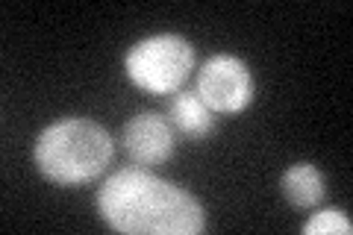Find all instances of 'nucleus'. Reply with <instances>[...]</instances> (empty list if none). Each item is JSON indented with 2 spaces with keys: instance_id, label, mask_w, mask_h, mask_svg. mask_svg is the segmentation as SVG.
Here are the masks:
<instances>
[{
  "instance_id": "obj_3",
  "label": "nucleus",
  "mask_w": 353,
  "mask_h": 235,
  "mask_svg": "<svg viewBox=\"0 0 353 235\" xmlns=\"http://www.w3.org/2000/svg\"><path fill=\"white\" fill-rule=\"evenodd\" d=\"M194 68V48L176 32H159V36L141 39L132 44L124 71L139 88L150 94L176 92Z\"/></svg>"
},
{
  "instance_id": "obj_4",
  "label": "nucleus",
  "mask_w": 353,
  "mask_h": 235,
  "mask_svg": "<svg viewBox=\"0 0 353 235\" xmlns=\"http://www.w3.org/2000/svg\"><path fill=\"white\" fill-rule=\"evenodd\" d=\"M253 74L239 56L218 53L212 59L203 62L201 76H197V97L212 109L224 112V115H236V112L248 109L253 100Z\"/></svg>"
},
{
  "instance_id": "obj_8",
  "label": "nucleus",
  "mask_w": 353,
  "mask_h": 235,
  "mask_svg": "<svg viewBox=\"0 0 353 235\" xmlns=\"http://www.w3.org/2000/svg\"><path fill=\"white\" fill-rule=\"evenodd\" d=\"M353 223L341 209H321L303 223V235H350Z\"/></svg>"
},
{
  "instance_id": "obj_2",
  "label": "nucleus",
  "mask_w": 353,
  "mask_h": 235,
  "mask_svg": "<svg viewBox=\"0 0 353 235\" xmlns=\"http://www.w3.org/2000/svg\"><path fill=\"white\" fill-rule=\"evenodd\" d=\"M112 156V136L92 118H62L41 130L32 147L39 171L59 185H80L101 176Z\"/></svg>"
},
{
  "instance_id": "obj_7",
  "label": "nucleus",
  "mask_w": 353,
  "mask_h": 235,
  "mask_svg": "<svg viewBox=\"0 0 353 235\" xmlns=\"http://www.w3.org/2000/svg\"><path fill=\"white\" fill-rule=\"evenodd\" d=\"M168 118H171V124L183 132V136H189V139H206L209 132H212L215 127V118H212V109H209L201 97L189 94V92H183V94H176L171 100V106H168Z\"/></svg>"
},
{
  "instance_id": "obj_1",
  "label": "nucleus",
  "mask_w": 353,
  "mask_h": 235,
  "mask_svg": "<svg viewBox=\"0 0 353 235\" xmlns=\"http://www.w3.org/2000/svg\"><path fill=\"white\" fill-rule=\"evenodd\" d=\"M97 212L115 232L127 235H197L206 209L183 185L141 167H121L97 188Z\"/></svg>"
},
{
  "instance_id": "obj_6",
  "label": "nucleus",
  "mask_w": 353,
  "mask_h": 235,
  "mask_svg": "<svg viewBox=\"0 0 353 235\" xmlns=\"http://www.w3.org/2000/svg\"><path fill=\"white\" fill-rule=\"evenodd\" d=\"M280 188H283L285 200H289L292 206H297V209H315L327 194L324 174L318 171L315 165H309V162H294L289 171L283 174Z\"/></svg>"
},
{
  "instance_id": "obj_5",
  "label": "nucleus",
  "mask_w": 353,
  "mask_h": 235,
  "mask_svg": "<svg viewBox=\"0 0 353 235\" xmlns=\"http://www.w3.org/2000/svg\"><path fill=\"white\" fill-rule=\"evenodd\" d=\"M174 130L165 118L153 115V112H141V115L130 118L124 127V150L139 165H162L171 159L174 153Z\"/></svg>"
}]
</instances>
